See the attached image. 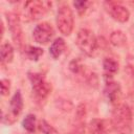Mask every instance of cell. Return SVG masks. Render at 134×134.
Returning a JSON list of instances; mask_svg holds the SVG:
<instances>
[{
    "mask_svg": "<svg viewBox=\"0 0 134 134\" xmlns=\"http://www.w3.org/2000/svg\"><path fill=\"white\" fill-rule=\"evenodd\" d=\"M112 128L118 134H130L132 130V112L127 104L117 105L112 112Z\"/></svg>",
    "mask_w": 134,
    "mask_h": 134,
    "instance_id": "cell-1",
    "label": "cell"
},
{
    "mask_svg": "<svg viewBox=\"0 0 134 134\" xmlns=\"http://www.w3.org/2000/svg\"><path fill=\"white\" fill-rule=\"evenodd\" d=\"M75 43L80 50L89 57L93 54L97 46V40L95 35L87 28H82L77 31Z\"/></svg>",
    "mask_w": 134,
    "mask_h": 134,
    "instance_id": "cell-2",
    "label": "cell"
},
{
    "mask_svg": "<svg viewBox=\"0 0 134 134\" xmlns=\"http://www.w3.org/2000/svg\"><path fill=\"white\" fill-rule=\"evenodd\" d=\"M74 25V18L72 9L69 5H62L57 14V26L61 34L64 36H69L72 32Z\"/></svg>",
    "mask_w": 134,
    "mask_h": 134,
    "instance_id": "cell-3",
    "label": "cell"
},
{
    "mask_svg": "<svg viewBox=\"0 0 134 134\" xmlns=\"http://www.w3.org/2000/svg\"><path fill=\"white\" fill-rule=\"evenodd\" d=\"M51 7L50 1H27L24 3V16L26 20H38L48 13Z\"/></svg>",
    "mask_w": 134,
    "mask_h": 134,
    "instance_id": "cell-4",
    "label": "cell"
},
{
    "mask_svg": "<svg viewBox=\"0 0 134 134\" xmlns=\"http://www.w3.org/2000/svg\"><path fill=\"white\" fill-rule=\"evenodd\" d=\"M6 21L8 25V29L12 35V39L15 42V44L21 48L24 43V36L22 31V27L20 24V18L16 13L9 12L6 13Z\"/></svg>",
    "mask_w": 134,
    "mask_h": 134,
    "instance_id": "cell-5",
    "label": "cell"
},
{
    "mask_svg": "<svg viewBox=\"0 0 134 134\" xmlns=\"http://www.w3.org/2000/svg\"><path fill=\"white\" fill-rule=\"evenodd\" d=\"M28 79L31 83L32 90L38 97L45 98L49 95L51 91V85L45 80V77L41 73L28 72Z\"/></svg>",
    "mask_w": 134,
    "mask_h": 134,
    "instance_id": "cell-6",
    "label": "cell"
},
{
    "mask_svg": "<svg viewBox=\"0 0 134 134\" xmlns=\"http://www.w3.org/2000/svg\"><path fill=\"white\" fill-rule=\"evenodd\" d=\"M104 5H105V8H106L107 13L115 21L125 23L129 20L130 12L124 5H121L117 2H113V1H107V2L104 3Z\"/></svg>",
    "mask_w": 134,
    "mask_h": 134,
    "instance_id": "cell-7",
    "label": "cell"
},
{
    "mask_svg": "<svg viewBox=\"0 0 134 134\" xmlns=\"http://www.w3.org/2000/svg\"><path fill=\"white\" fill-rule=\"evenodd\" d=\"M52 36H53V28L48 22H42L38 24L32 31L34 40L39 44L48 43L52 38Z\"/></svg>",
    "mask_w": 134,
    "mask_h": 134,
    "instance_id": "cell-8",
    "label": "cell"
},
{
    "mask_svg": "<svg viewBox=\"0 0 134 134\" xmlns=\"http://www.w3.org/2000/svg\"><path fill=\"white\" fill-rule=\"evenodd\" d=\"M9 109H10V112H9V115H7V117H6L7 118L6 124H13L16 120L17 116L22 112V109H23V98H22V94H21L20 90L16 91V93L10 98Z\"/></svg>",
    "mask_w": 134,
    "mask_h": 134,
    "instance_id": "cell-9",
    "label": "cell"
},
{
    "mask_svg": "<svg viewBox=\"0 0 134 134\" xmlns=\"http://www.w3.org/2000/svg\"><path fill=\"white\" fill-rule=\"evenodd\" d=\"M104 91H105L107 98L110 100L111 104L117 105L119 103L120 97H121V89H120V86L118 83L111 81V80L107 81Z\"/></svg>",
    "mask_w": 134,
    "mask_h": 134,
    "instance_id": "cell-10",
    "label": "cell"
},
{
    "mask_svg": "<svg viewBox=\"0 0 134 134\" xmlns=\"http://www.w3.org/2000/svg\"><path fill=\"white\" fill-rule=\"evenodd\" d=\"M108 125L106 120L94 118L89 122V131L91 134H106Z\"/></svg>",
    "mask_w": 134,
    "mask_h": 134,
    "instance_id": "cell-11",
    "label": "cell"
},
{
    "mask_svg": "<svg viewBox=\"0 0 134 134\" xmlns=\"http://www.w3.org/2000/svg\"><path fill=\"white\" fill-rule=\"evenodd\" d=\"M65 47H66V44H65V41L64 39L62 38H57L52 44L50 45L49 47V53L50 55L53 58V59H58L65 50Z\"/></svg>",
    "mask_w": 134,
    "mask_h": 134,
    "instance_id": "cell-12",
    "label": "cell"
},
{
    "mask_svg": "<svg viewBox=\"0 0 134 134\" xmlns=\"http://www.w3.org/2000/svg\"><path fill=\"white\" fill-rule=\"evenodd\" d=\"M0 59L2 63L8 64L14 59V47L10 43L5 42L0 47Z\"/></svg>",
    "mask_w": 134,
    "mask_h": 134,
    "instance_id": "cell-13",
    "label": "cell"
},
{
    "mask_svg": "<svg viewBox=\"0 0 134 134\" xmlns=\"http://www.w3.org/2000/svg\"><path fill=\"white\" fill-rule=\"evenodd\" d=\"M110 42L112 45L120 47V46L125 45L127 42L126 35L121 30H115L110 35Z\"/></svg>",
    "mask_w": 134,
    "mask_h": 134,
    "instance_id": "cell-14",
    "label": "cell"
},
{
    "mask_svg": "<svg viewBox=\"0 0 134 134\" xmlns=\"http://www.w3.org/2000/svg\"><path fill=\"white\" fill-rule=\"evenodd\" d=\"M103 66H104V70L107 74L111 75L118 71V63L111 58H106L103 62Z\"/></svg>",
    "mask_w": 134,
    "mask_h": 134,
    "instance_id": "cell-15",
    "label": "cell"
},
{
    "mask_svg": "<svg viewBox=\"0 0 134 134\" xmlns=\"http://www.w3.org/2000/svg\"><path fill=\"white\" fill-rule=\"evenodd\" d=\"M22 126L27 132L34 133L36 130V116L34 114H27L22 121Z\"/></svg>",
    "mask_w": 134,
    "mask_h": 134,
    "instance_id": "cell-16",
    "label": "cell"
},
{
    "mask_svg": "<svg viewBox=\"0 0 134 134\" xmlns=\"http://www.w3.org/2000/svg\"><path fill=\"white\" fill-rule=\"evenodd\" d=\"M43 49L40 47H35V46H28L26 49V54L27 57L32 60V61H38L39 58L43 54Z\"/></svg>",
    "mask_w": 134,
    "mask_h": 134,
    "instance_id": "cell-17",
    "label": "cell"
},
{
    "mask_svg": "<svg viewBox=\"0 0 134 134\" xmlns=\"http://www.w3.org/2000/svg\"><path fill=\"white\" fill-rule=\"evenodd\" d=\"M39 129H40V131H41L42 133H44V134H59V133L57 132V130H55L51 125H49L46 120H44V119H42V120L39 122Z\"/></svg>",
    "mask_w": 134,
    "mask_h": 134,
    "instance_id": "cell-18",
    "label": "cell"
},
{
    "mask_svg": "<svg viewBox=\"0 0 134 134\" xmlns=\"http://www.w3.org/2000/svg\"><path fill=\"white\" fill-rule=\"evenodd\" d=\"M88 4H89V2H87V1H74L73 2V5L75 6V8L80 15H83L86 12Z\"/></svg>",
    "mask_w": 134,
    "mask_h": 134,
    "instance_id": "cell-19",
    "label": "cell"
},
{
    "mask_svg": "<svg viewBox=\"0 0 134 134\" xmlns=\"http://www.w3.org/2000/svg\"><path fill=\"white\" fill-rule=\"evenodd\" d=\"M83 68H84V66L80 63L79 60H73V61H71L70 64H69V69H70L73 73H80Z\"/></svg>",
    "mask_w": 134,
    "mask_h": 134,
    "instance_id": "cell-20",
    "label": "cell"
},
{
    "mask_svg": "<svg viewBox=\"0 0 134 134\" xmlns=\"http://www.w3.org/2000/svg\"><path fill=\"white\" fill-rule=\"evenodd\" d=\"M0 86H1V94L7 95L9 93V89H10V81L7 79H3L0 82Z\"/></svg>",
    "mask_w": 134,
    "mask_h": 134,
    "instance_id": "cell-21",
    "label": "cell"
},
{
    "mask_svg": "<svg viewBox=\"0 0 134 134\" xmlns=\"http://www.w3.org/2000/svg\"><path fill=\"white\" fill-rule=\"evenodd\" d=\"M128 70L130 72V75L132 76L133 79V82H134V66H128Z\"/></svg>",
    "mask_w": 134,
    "mask_h": 134,
    "instance_id": "cell-22",
    "label": "cell"
}]
</instances>
